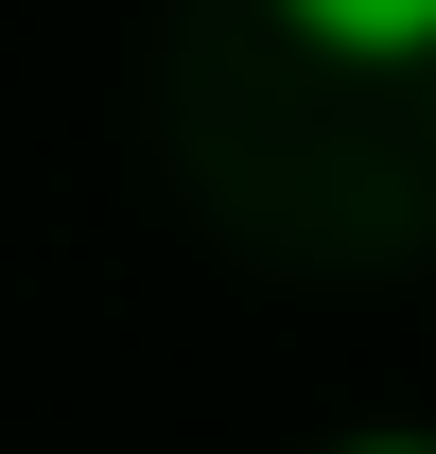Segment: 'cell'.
Here are the masks:
<instances>
[{
    "instance_id": "cell-1",
    "label": "cell",
    "mask_w": 436,
    "mask_h": 454,
    "mask_svg": "<svg viewBox=\"0 0 436 454\" xmlns=\"http://www.w3.org/2000/svg\"><path fill=\"white\" fill-rule=\"evenodd\" d=\"M315 53H436V0H279Z\"/></svg>"
},
{
    "instance_id": "cell-2",
    "label": "cell",
    "mask_w": 436,
    "mask_h": 454,
    "mask_svg": "<svg viewBox=\"0 0 436 454\" xmlns=\"http://www.w3.org/2000/svg\"><path fill=\"white\" fill-rule=\"evenodd\" d=\"M349 454H436V437H349Z\"/></svg>"
}]
</instances>
